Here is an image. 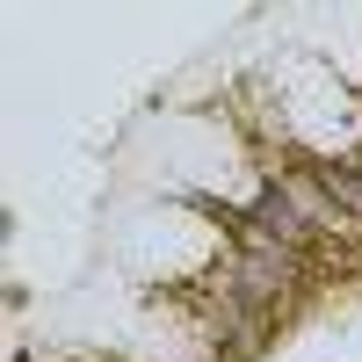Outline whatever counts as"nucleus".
<instances>
[{
	"label": "nucleus",
	"mask_w": 362,
	"mask_h": 362,
	"mask_svg": "<svg viewBox=\"0 0 362 362\" xmlns=\"http://www.w3.org/2000/svg\"><path fill=\"white\" fill-rule=\"evenodd\" d=\"M254 218H261V232L276 239V247H297V239L312 232V203L297 196V189H261V203H254Z\"/></svg>",
	"instance_id": "obj_1"
},
{
	"label": "nucleus",
	"mask_w": 362,
	"mask_h": 362,
	"mask_svg": "<svg viewBox=\"0 0 362 362\" xmlns=\"http://www.w3.org/2000/svg\"><path fill=\"white\" fill-rule=\"evenodd\" d=\"M319 189L341 210H362V167H319Z\"/></svg>",
	"instance_id": "obj_2"
}]
</instances>
